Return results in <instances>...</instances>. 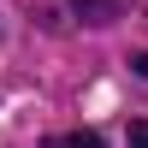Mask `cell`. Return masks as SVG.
<instances>
[{"label":"cell","mask_w":148,"mask_h":148,"mask_svg":"<svg viewBox=\"0 0 148 148\" xmlns=\"http://www.w3.org/2000/svg\"><path fill=\"white\" fill-rule=\"evenodd\" d=\"M47 148H101V136L95 130H71V136H53Z\"/></svg>","instance_id":"cell-2"},{"label":"cell","mask_w":148,"mask_h":148,"mask_svg":"<svg viewBox=\"0 0 148 148\" xmlns=\"http://www.w3.org/2000/svg\"><path fill=\"white\" fill-rule=\"evenodd\" d=\"M130 65H136V77H148V53H136V59H130Z\"/></svg>","instance_id":"cell-4"},{"label":"cell","mask_w":148,"mask_h":148,"mask_svg":"<svg viewBox=\"0 0 148 148\" xmlns=\"http://www.w3.org/2000/svg\"><path fill=\"white\" fill-rule=\"evenodd\" d=\"M71 6H77L89 24H107V18H119V12L130 6V0H71Z\"/></svg>","instance_id":"cell-1"},{"label":"cell","mask_w":148,"mask_h":148,"mask_svg":"<svg viewBox=\"0 0 148 148\" xmlns=\"http://www.w3.org/2000/svg\"><path fill=\"white\" fill-rule=\"evenodd\" d=\"M130 148H148V119H136V125H130Z\"/></svg>","instance_id":"cell-3"}]
</instances>
